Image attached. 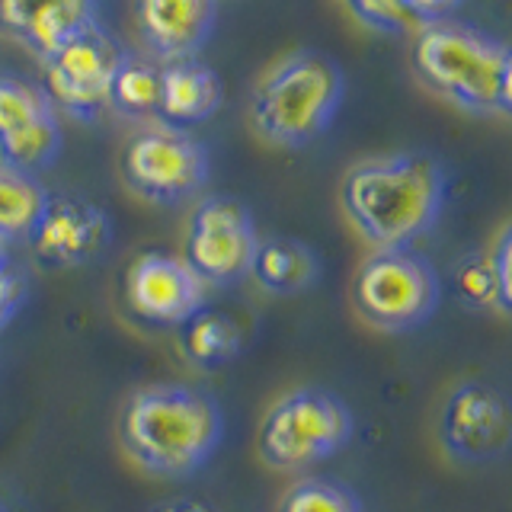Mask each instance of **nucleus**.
<instances>
[{
  "instance_id": "f257e3e1",
  "label": "nucleus",
  "mask_w": 512,
  "mask_h": 512,
  "mask_svg": "<svg viewBox=\"0 0 512 512\" xmlns=\"http://www.w3.org/2000/svg\"><path fill=\"white\" fill-rule=\"evenodd\" d=\"M445 170L432 154L365 160L343 180V208L359 234L378 250L410 247L439 221Z\"/></svg>"
},
{
  "instance_id": "f03ea898",
  "label": "nucleus",
  "mask_w": 512,
  "mask_h": 512,
  "mask_svg": "<svg viewBox=\"0 0 512 512\" xmlns=\"http://www.w3.org/2000/svg\"><path fill=\"white\" fill-rule=\"evenodd\" d=\"M122 445L144 471L180 480L205 468L224 439L212 394L189 384H151L125 404Z\"/></svg>"
},
{
  "instance_id": "7ed1b4c3",
  "label": "nucleus",
  "mask_w": 512,
  "mask_h": 512,
  "mask_svg": "<svg viewBox=\"0 0 512 512\" xmlns=\"http://www.w3.org/2000/svg\"><path fill=\"white\" fill-rule=\"evenodd\" d=\"M413 64L432 90L477 116L512 109V52L490 32L464 23H426L413 45Z\"/></svg>"
},
{
  "instance_id": "20e7f679",
  "label": "nucleus",
  "mask_w": 512,
  "mask_h": 512,
  "mask_svg": "<svg viewBox=\"0 0 512 512\" xmlns=\"http://www.w3.org/2000/svg\"><path fill=\"white\" fill-rule=\"evenodd\" d=\"M346 77L340 64L317 52L288 55L253 93L256 128L285 148H301L327 132L343 103Z\"/></svg>"
},
{
  "instance_id": "39448f33",
  "label": "nucleus",
  "mask_w": 512,
  "mask_h": 512,
  "mask_svg": "<svg viewBox=\"0 0 512 512\" xmlns=\"http://www.w3.org/2000/svg\"><path fill=\"white\" fill-rule=\"evenodd\" d=\"M352 410L327 388H295L282 394L263 416L260 458L272 471L298 474L333 458L352 439Z\"/></svg>"
},
{
  "instance_id": "423d86ee",
  "label": "nucleus",
  "mask_w": 512,
  "mask_h": 512,
  "mask_svg": "<svg viewBox=\"0 0 512 512\" xmlns=\"http://www.w3.org/2000/svg\"><path fill=\"white\" fill-rule=\"evenodd\" d=\"M356 311L384 333L420 330L439 311L442 282L423 253L410 247L378 250L352 282Z\"/></svg>"
},
{
  "instance_id": "0eeeda50",
  "label": "nucleus",
  "mask_w": 512,
  "mask_h": 512,
  "mask_svg": "<svg viewBox=\"0 0 512 512\" xmlns=\"http://www.w3.org/2000/svg\"><path fill=\"white\" fill-rule=\"evenodd\" d=\"M122 58L119 42L93 23L42 58V90L71 116L90 119L109 106V84Z\"/></svg>"
},
{
  "instance_id": "6e6552de",
  "label": "nucleus",
  "mask_w": 512,
  "mask_h": 512,
  "mask_svg": "<svg viewBox=\"0 0 512 512\" xmlns=\"http://www.w3.org/2000/svg\"><path fill=\"white\" fill-rule=\"evenodd\" d=\"M256 247L260 237L247 205L231 196H212L199 202L189 218L183 260L205 285H234L250 276Z\"/></svg>"
},
{
  "instance_id": "1a4fd4ad",
  "label": "nucleus",
  "mask_w": 512,
  "mask_h": 512,
  "mask_svg": "<svg viewBox=\"0 0 512 512\" xmlns=\"http://www.w3.org/2000/svg\"><path fill=\"white\" fill-rule=\"evenodd\" d=\"M125 180L144 199L176 205L205 186L208 151L183 128H154L128 144Z\"/></svg>"
},
{
  "instance_id": "9d476101",
  "label": "nucleus",
  "mask_w": 512,
  "mask_h": 512,
  "mask_svg": "<svg viewBox=\"0 0 512 512\" xmlns=\"http://www.w3.org/2000/svg\"><path fill=\"white\" fill-rule=\"evenodd\" d=\"M445 452L461 464H490L512 445V410L500 388L464 381L445 397L439 416Z\"/></svg>"
},
{
  "instance_id": "9b49d317",
  "label": "nucleus",
  "mask_w": 512,
  "mask_h": 512,
  "mask_svg": "<svg viewBox=\"0 0 512 512\" xmlns=\"http://www.w3.org/2000/svg\"><path fill=\"white\" fill-rule=\"evenodd\" d=\"M125 298L138 320L180 327L205 308V282L186 260L170 253H141L125 276Z\"/></svg>"
},
{
  "instance_id": "f8f14e48",
  "label": "nucleus",
  "mask_w": 512,
  "mask_h": 512,
  "mask_svg": "<svg viewBox=\"0 0 512 512\" xmlns=\"http://www.w3.org/2000/svg\"><path fill=\"white\" fill-rule=\"evenodd\" d=\"M112 240V224L103 208L74 196H48L36 228L29 231L32 253L45 266H84L96 260Z\"/></svg>"
},
{
  "instance_id": "ddd939ff",
  "label": "nucleus",
  "mask_w": 512,
  "mask_h": 512,
  "mask_svg": "<svg viewBox=\"0 0 512 512\" xmlns=\"http://www.w3.org/2000/svg\"><path fill=\"white\" fill-rule=\"evenodd\" d=\"M218 0H138L135 20L148 52L160 61L192 58L215 29Z\"/></svg>"
},
{
  "instance_id": "4468645a",
  "label": "nucleus",
  "mask_w": 512,
  "mask_h": 512,
  "mask_svg": "<svg viewBox=\"0 0 512 512\" xmlns=\"http://www.w3.org/2000/svg\"><path fill=\"white\" fill-rule=\"evenodd\" d=\"M96 23V0H0V26L39 58Z\"/></svg>"
},
{
  "instance_id": "2eb2a0df",
  "label": "nucleus",
  "mask_w": 512,
  "mask_h": 512,
  "mask_svg": "<svg viewBox=\"0 0 512 512\" xmlns=\"http://www.w3.org/2000/svg\"><path fill=\"white\" fill-rule=\"evenodd\" d=\"M218 106H221V80L208 64L196 58L164 64V84H160L157 112L173 128H186L212 119Z\"/></svg>"
},
{
  "instance_id": "dca6fc26",
  "label": "nucleus",
  "mask_w": 512,
  "mask_h": 512,
  "mask_svg": "<svg viewBox=\"0 0 512 512\" xmlns=\"http://www.w3.org/2000/svg\"><path fill=\"white\" fill-rule=\"evenodd\" d=\"M250 276H256L266 292L276 295H298L320 279V256L292 237L260 240L253 256Z\"/></svg>"
},
{
  "instance_id": "f3484780",
  "label": "nucleus",
  "mask_w": 512,
  "mask_h": 512,
  "mask_svg": "<svg viewBox=\"0 0 512 512\" xmlns=\"http://www.w3.org/2000/svg\"><path fill=\"white\" fill-rule=\"evenodd\" d=\"M180 349L189 365L212 372V368L231 365L240 352H244V330L237 327V320L215 308H199L180 327Z\"/></svg>"
},
{
  "instance_id": "a211bd4d",
  "label": "nucleus",
  "mask_w": 512,
  "mask_h": 512,
  "mask_svg": "<svg viewBox=\"0 0 512 512\" xmlns=\"http://www.w3.org/2000/svg\"><path fill=\"white\" fill-rule=\"evenodd\" d=\"M48 192L36 176L0 164V240H23L36 228Z\"/></svg>"
},
{
  "instance_id": "6ab92c4d",
  "label": "nucleus",
  "mask_w": 512,
  "mask_h": 512,
  "mask_svg": "<svg viewBox=\"0 0 512 512\" xmlns=\"http://www.w3.org/2000/svg\"><path fill=\"white\" fill-rule=\"evenodd\" d=\"M160 84H164V64L151 58H122L109 84V106L122 116H151L160 106Z\"/></svg>"
},
{
  "instance_id": "aec40b11",
  "label": "nucleus",
  "mask_w": 512,
  "mask_h": 512,
  "mask_svg": "<svg viewBox=\"0 0 512 512\" xmlns=\"http://www.w3.org/2000/svg\"><path fill=\"white\" fill-rule=\"evenodd\" d=\"M455 292L468 308L500 314L512 311V295L500 285L490 250H474L455 263Z\"/></svg>"
},
{
  "instance_id": "412c9836",
  "label": "nucleus",
  "mask_w": 512,
  "mask_h": 512,
  "mask_svg": "<svg viewBox=\"0 0 512 512\" xmlns=\"http://www.w3.org/2000/svg\"><path fill=\"white\" fill-rule=\"evenodd\" d=\"M58 148H61V128L52 112V116L32 122L23 132L0 138V164L36 176L58 157Z\"/></svg>"
},
{
  "instance_id": "4be33fe9",
  "label": "nucleus",
  "mask_w": 512,
  "mask_h": 512,
  "mask_svg": "<svg viewBox=\"0 0 512 512\" xmlns=\"http://www.w3.org/2000/svg\"><path fill=\"white\" fill-rule=\"evenodd\" d=\"M276 512H365V503L343 480L301 477L285 490Z\"/></svg>"
},
{
  "instance_id": "5701e85b",
  "label": "nucleus",
  "mask_w": 512,
  "mask_h": 512,
  "mask_svg": "<svg viewBox=\"0 0 512 512\" xmlns=\"http://www.w3.org/2000/svg\"><path fill=\"white\" fill-rule=\"evenodd\" d=\"M55 103L48 100V93L42 84H26L16 77H0V138L16 135L29 128L32 122H39L45 116H52Z\"/></svg>"
},
{
  "instance_id": "b1692460",
  "label": "nucleus",
  "mask_w": 512,
  "mask_h": 512,
  "mask_svg": "<svg viewBox=\"0 0 512 512\" xmlns=\"http://www.w3.org/2000/svg\"><path fill=\"white\" fill-rule=\"evenodd\" d=\"M349 10L359 16L365 26L381 32H407L413 13L407 0H349Z\"/></svg>"
},
{
  "instance_id": "393cba45",
  "label": "nucleus",
  "mask_w": 512,
  "mask_h": 512,
  "mask_svg": "<svg viewBox=\"0 0 512 512\" xmlns=\"http://www.w3.org/2000/svg\"><path fill=\"white\" fill-rule=\"evenodd\" d=\"M26 279L16 269H4L0 272V330H4L10 320L20 314V308L26 304Z\"/></svg>"
},
{
  "instance_id": "a878e982",
  "label": "nucleus",
  "mask_w": 512,
  "mask_h": 512,
  "mask_svg": "<svg viewBox=\"0 0 512 512\" xmlns=\"http://www.w3.org/2000/svg\"><path fill=\"white\" fill-rule=\"evenodd\" d=\"M407 7L413 13V20H420V23H442L448 20L458 7H461V0H407Z\"/></svg>"
},
{
  "instance_id": "bb28decb",
  "label": "nucleus",
  "mask_w": 512,
  "mask_h": 512,
  "mask_svg": "<svg viewBox=\"0 0 512 512\" xmlns=\"http://www.w3.org/2000/svg\"><path fill=\"white\" fill-rule=\"evenodd\" d=\"M151 512H212V509L196 500H167V503H157Z\"/></svg>"
},
{
  "instance_id": "cd10ccee",
  "label": "nucleus",
  "mask_w": 512,
  "mask_h": 512,
  "mask_svg": "<svg viewBox=\"0 0 512 512\" xmlns=\"http://www.w3.org/2000/svg\"><path fill=\"white\" fill-rule=\"evenodd\" d=\"M10 266V256H7V244L0 240V272H4Z\"/></svg>"
},
{
  "instance_id": "c85d7f7f",
  "label": "nucleus",
  "mask_w": 512,
  "mask_h": 512,
  "mask_svg": "<svg viewBox=\"0 0 512 512\" xmlns=\"http://www.w3.org/2000/svg\"><path fill=\"white\" fill-rule=\"evenodd\" d=\"M0 512H7V509H4V506H0Z\"/></svg>"
}]
</instances>
